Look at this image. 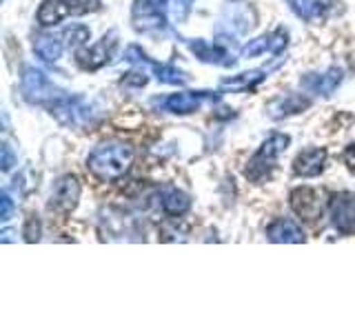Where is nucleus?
<instances>
[{
    "label": "nucleus",
    "mask_w": 355,
    "mask_h": 333,
    "mask_svg": "<svg viewBox=\"0 0 355 333\" xmlns=\"http://www.w3.org/2000/svg\"><path fill=\"white\" fill-rule=\"evenodd\" d=\"M166 0H136L131 9L133 27L142 33H158L166 29Z\"/></svg>",
    "instance_id": "obj_8"
},
{
    "label": "nucleus",
    "mask_w": 355,
    "mask_h": 333,
    "mask_svg": "<svg viewBox=\"0 0 355 333\" xmlns=\"http://www.w3.org/2000/svg\"><path fill=\"white\" fill-rule=\"evenodd\" d=\"M22 96L27 103L44 107L55 120L67 127H85L96 118V107L85 96H71L58 85H53L36 67H25L20 78Z\"/></svg>",
    "instance_id": "obj_1"
},
{
    "label": "nucleus",
    "mask_w": 355,
    "mask_h": 333,
    "mask_svg": "<svg viewBox=\"0 0 355 333\" xmlns=\"http://www.w3.org/2000/svg\"><path fill=\"white\" fill-rule=\"evenodd\" d=\"M62 49H64L62 40L55 36H38L33 40V51H36V56L44 62H58Z\"/></svg>",
    "instance_id": "obj_21"
},
{
    "label": "nucleus",
    "mask_w": 355,
    "mask_h": 333,
    "mask_svg": "<svg viewBox=\"0 0 355 333\" xmlns=\"http://www.w3.org/2000/svg\"><path fill=\"white\" fill-rule=\"evenodd\" d=\"M193 3H196V0H173V16H175L178 22H182L189 16V11H191Z\"/></svg>",
    "instance_id": "obj_25"
},
{
    "label": "nucleus",
    "mask_w": 355,
    "mask_h": 333,
    "mask_svg": "<svg viewBox=\"0 0 355 333\" xmlns=\"http://www.w3.org/2000/svg\"><path fill=\"white\" fill-rule=\"evenodd\" d=\"M286 3L297 18H302L304 22H313V25L324 20L333 9V0H286Z\"/></svg>",
    "instance_id": "obj_16"
},
{
    "label": "nucleus",
    "mask_w": 355,
    "mask_h": 333,
    "mask_svg": "<svg viewBox=\"0 0 355 333\" xmlns=\"http://www.w3.org/2000/svg\"><path fill=\"white\" fill-rule=\"evenodd\" d=\"M0 164H3V171H9L11 166L16 164V155H14V151H11V147L7 142L3 144V162H0Z\"/></svg>",
    "instance_id": "obj_26"
},
{
    "label": "nucleus",
    "mask_w": 355,
    "mask_h": 333,
    "mask_svg": "<svg viewBox=\"0 0 355 333\" xmlns=\"http://www.w3.org/2000/svg\"><path fill=\"white\" fill-rule=\"evenodd\" d=\"M100 7L103 0H42L36 18L42 27H53L71 16L94 14Z\"/></svg>",
    "instance_id": "obj_4"
},
{
    "label": "nucleus",
    "mask_w": 355,
    "mask_h": 333,
    "mask_svg": "<svg viewBox=\"0 0 355 333\" xmlns=\"http://www.w3.org/2000/svg\"><path fill=\"white\" fill-rule=\"evenodd\" d=\"M184 44L189 49L196 53V58H200L202 62H211V65H222V67H229L236 60H233V56L222 47V44H209L207 40L202 38H182Z\"/></svg>",
    "instance_id": "obj_15"
},
{
    "label": "nucleus",
    "mask_w": 355,
    "mask_h": 333,
    "mask_svg": "<svg viewBox=\"0 0 355 333\" xmlns=\"http://www.w3.org/2000/svg\"><path fill=\"white\" fill-rule=\"evenodd\" d=\"M309 105H311V100L291 94V96H284V98L273 100L271 107H269V114H271V118H284V116L300 114V111L306 109Z\"/></svg>",
    "instance_id": "obj_20"
},
{
    "label": "nucleus",
    "mask_w": 355,
    "mask_h": 333,
    "mask_svg": "<svg viewBox=\"0 0 355 333\" xmlns=\"http://www.w3.org/2000/svg\"><path fill=\"white\" fill-rule=\"evenodd\" d=\"M288 144H291V136H286V133H271V136L260 144V149L251 155V160L247 162V169H244V176L255 185L266 182L275 169L277 158L286 151Z\"/></svg>",
    "instance_id": "obj_3"
},
{
    "label": "nucleus",
    "mask_w": 355,
    "mask_h": 333,
    "mask_svg": "<svg viewBox=\"0 0 355 333\" xmlns=\"http://www.w3.org/2000/svg\"><path fill=\"white\" fill-rule=\"evenodd\" d=\"M118 49V31H109L92 47H83L76 51V62L83 71H98L111 62Z\"/></svg>",
    "instance_id": "obj_5"
},
{
    "label": "nucleus",
    "mask_w": 355,
    "mask_h": 333,
    "mask_svg": "<svg viewBox=\"0 0 355 333\" xmlns=\"http://www.w3.org/2000/svg\"><path fill=\"white\" fill-rule=\"evenodd\" d=\"M158 203L166 216H182L191 209V198L178 187H164L158 194Z\"/></svg>",
    "instance_id": "obj_18"
},
{
    "label": "nucleus",
    "mask_w": 355,
    "mask_h": 333,
    "mask_svg": "<svg viewBox=\"0 0 355 333\" xmlns=\"http://www.w3.org/2000/svg\"><path fill=\"white\" fill-rule=\"evenodd\" d=\"M288 205H291L297 218H302L306 222H315L324 216L327 194L322 189H313V187H297L288 196Z\"/></svg>",
    "instance_id": "obj_6"
},
{
    "label": "nucleus",
    "mask_w": 355,
    "mask_h": 333,
    "mask_svg": "<svg viewBox=\"0 0 355 333\" xmlns=\"http://www.w3.org/2000/svg\"><path fill=\"white\" fill-rule=\"evenodd\" d=\"M344 78V71L340 67H331L327 71H311L300 78V85H302L304 92L313 94V96H331L336 89L340 87Z\"/></svg>",
    "instance_id": "obj_12"
},
{
    "label": "nucleus",
    "mask_w": 355,
    "mask_h": 333,
    "mask_svg": "<svg viewBox=\"0 0 355 333\" xmlns=\"http://www.w3.org/2000/svg\"><path fill=\"white\" fill-rule=\"evenodd\" d=\"M275 67H269V69H253V71H242L238 76L231 78H222L220 87L222 89H231V92H247V89L258 87L266 76H269Z\"/></svg>",
    "instance_id": "obj_19"
},
{
    "label": "nucleus",
    "mask_w": 355,
    "mask_h": 333,
    "mask_svg": "<svg viewBox=\"0 0 355 333\" xmlns=\"http://www.w3.org/2000/svg\"><path fill=\"white\" fill-rule=\"evenodd\" d=\"M80 180L73 173L60 176L58 180L53 182L51 189V198H49V209L55 211V214L67 216L78 207V200H80Z\"/></svg>",
    "instance_id": "obj_9"
},
{
    "label": "nucleus",
    "mask_w": 355,
    "mask_h": 333,
    "mask_svg": "<svg viewBox=\"0 0 355 333\" xmlns=\"http://www.w3.org/2000/svg\"><path fill=\"white\" fill-rule=\"evenodd\" d=\"M329 214H331V225L336 227L342 236L355 233V194L340 191L336 196H331Z\"/></svg>",
    "instance_id": "obj_11"
},
{
    "label": "nucleus",
    "mask_w": 355,
    "mask_h": 333,
    "mask_svg": "<svg viewBox=\"0 0 355 333\" xmlns=\"http://www.w3.org/2000/svg\"><path fill=\"white\" fill-rule=\"evenodd\" d=\"M266 236H269L271 242L277 244H300V242H306L304 231L300 229L293 220L288 218H277L275 222H271L266 227Z\"/></svg>",
    "instance_id": "obj_17"
},
{
    "label": "nucleus",
    "mask_w": 355,
    "mask_h": 333,
    "mask_svg": "<svg viewBox=\"0 0 355 333\" xmlns=\"http://www.w3.org/2000/svg\"><path fill=\"white\" fill-rule=\"evenodd\" d=\"M342 160H344V164H347V169L351 173H355V144H349V147L344 149Z\"/></svg>",
    "instance_id": "obj_27"
},
{
    "label": "nucleus",
    "mask_w": 355,
    "mask_h": 333,
    "mask_svg": "<svg viewBox=\"0 0 355 333\" xmlns=\"http://www.w3.org/2000/svg\"><path fill=\"white\" fill-rule=\"evenodd\" d=\"M62 38L67 40V47H73V49H78V47H83V44L92 38V31H89L87 27H83V25H73V27H69V29H64L62 31Z\"/></svg>",
    "instance_id": "obj_22"
},
{
    "label": "nucleus",
    "mask_w": 355,
    "mask_h": 333,
    "mask_svg": "<svg viewBox=\"0 0 355 333\" xmlns=\"http://www.w3.org/2000/svg\"><path fill=\"white\" fill-rule=\"evenodd\" d=\"M11 214H14V200H11L7 191H3V196H0V220L9 222Z\"/></svg>",
    "instance_id": "obj_24"
},
{
    "label": "nucleus",
    "mask_w": 355,
    "mask_h": 333,
    "mask_svg": "<svg viewBox=\"0 0 355 333\" xmlns=\"http://www.w3.org/2000/svg\"><path fill=\"white\" fill-rule=\"evenodd\" d=\"M125 60L136 62V65H144V67H147V69H151L153 76L158 78L160 83H164V85H178V87L187 85V76H184L180 69H175V67H171V65H164V62H158V60L149 58V56L144 53V51L138 47V44H131V47L127 49Z\"/></svg>",
    "instance_id": "obj_10"
},
{
    "label": "nucleus",
    "mask_w": 355,
    "mask_h": 333,
    "mask_svg": "<svg viewBox=\"0 0 355 333\" xmlns=\"http://www.w3.org/2000/svg\"><path fill=\"white\" fill-rule=\"evenodd\" d=\"M22 233H25L27 242H38L40 240V220H38V216H29L25 231H22Z\"/></svg>",
    "instance_id": "obj_23"
},
{
    "label": "nucleus",
    "mask_w": 355,
    "mask_h": 333,
    "mask_svg": "<svg viewBox=\"0 0 355 333\" xmlns=\"http://www.w3.org/2000/svg\"><path fill=\"white\" fill-rule=\"evenodd\" d=\"M133 158H136V151H133L129 142L107 140V142H100L98 147L87 155V169L92 171L98 180L114 182L131 169Z\"/></svg>",
    "instance_id": "obj_2"
},
{
    "label": "nucleus",
    "mask_w": 355,
    "mask_h": 333,
    "mask_svg": "<svg viewBox=\"0 0 355 333\" xmlns=\"http://www.w3.org/2000/svg\"><path fill=\"white\" fill-rule=\"evenodd\" d=\"M220 100L218 92H180V94H169L164 98H153L151 105L160 107L162 111H169V114H193L205 103H216Z\"/></svg>",
    "instance_id": "obj_7"
},
{
    "label": "nucleus",
    "mask_w": 355,
    "mask_h": 333,
    "mask_svg": "<svg viewBox=\"0 0 355 333\" xmlns=\"http://www.w3.org/2000/svg\"><path fill=\"white\" fill-rule=\"evenodd\" d=\"M327 158H329V153L324 147H311V149L300 151L293 160V173L300 178H315L324 171Z\"/></svg>",
    "instance_id": "obj_14"
},
{
    "label": "nucleus",
    "mask_w": 355,
    "mask_h": 333,
    "mask_svg": "<svg viewBox=\"0 0 355 333\" xmlns=\"http://www.w3.org/2000/svg\"><path fill=\"white\" fill-rule=\"evenodd\" d=\"M288 44V33L286 29L277 27L271 33H264V36L249 40L247 44L242 47L240 56L242 58H253V56H262V53H273V56H280Z\"/></svg>",
    "instance_id": "obj_13"
}]
</instances>
